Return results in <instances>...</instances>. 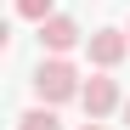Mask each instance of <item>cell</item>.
I'll list each match as a JSON object with an SVG mask.
<instances>
[{
	"instance_id": "3957f363",
	"label": "cell",
	"mask_w": 130,
	"mask_h": 130,
	"mask_svg": "<svg viewBox=\"0 0 130 130\" xmlns=\"http://www.w3.org/2000/svg\"><path fill=\"white\" fill-rule=\"evenodd\" d=\"M85 57H91V68L113 74L119 62L130 57V28H91V34H85Z\"/></svg>"
},
{
	"instance_id": "9c48e42d",
	"label": "cell",
	"mask_w": 130,
	"mask_h": 130,
	"mask_svg": "<svg viewBox=\"0 0 130 130\" xmlns=\"http://www.w3.org/2000/svg\"><path fill=\"white\" fill-rule=\"evenodd\" d=\"M124 28H130V23H124Z\"/></svg>"
},
{
	"instance_id": "6da1fadb",
	"label": "cell",
	"mask_w": 130,
	"mask_h": 130,
	"mask_svg": "<svg viewBox=\"0 0 130 130\" xmlns=\"http://www.w3.org/2000/svg\"><path fill=\"white\" fill-rule=\"evenodd\" d=\"M28 85H34V96H40V102H51V107H62V102H79V91H85V74L74 68L68 57H51V51H45Z\"/></svg>"
},
{
	"instance_id": "ba28073f",
	"label": "cell",
	"mask_w": 130,
	"mask_h": 130,
	"mask_svg": "<svg viewBox=\"0 0 130 130\" xmlns=\"http://www.w3.org/2000/svg\"><path fill=\"white\" fill-rule=\"evenodd\" d=\"M119 113H124V124H130V102H124V107H119Z\"/></svg>"
},
{
	"instance_id": "277c9868",
	"label": "cell",
	"mask_w": 130,
	"mask_h": 130,
	"mask_svg": "<svg viewBox=\"0 0 130 130\" xmlns=\"http://www.w3.org/2000/svg\"><path fill=\"white\" fill-rule=\"evenodd\" d=\"M34 28H40V51H51V57H68L74 45H85V28L74 17H62V11H51L45 23H34Z\"/></svg>"
},
{
	"instance_id": "52a82bcc",
	"label": "cell",
	"mask_w": 130,
	"mask_h": 130,
	"mask_svg": "<svg viewBox=\"0 0 130 130\" xmlns=\"http://www.w3.org/2000/svg\"><path fill=\"white\" fill-rule=\"evenodd\" d=\"M79 130H107V124H102V119H85V124H79Z\"/></svg>"
},
{
	"instance_id": "7a4b0ae2",
	"label": "cell",
	"mask_w": 130,
	"mask_h": 130,
	"mask_svg": "<svg viewBox=\"0 0 130 130\" xmlns=\"http://www.w3.org/2000/svg\"><path fill=\"white\" fill-rule=\"evenodd\" d=\"M79 107H85V119H107V113H119V107H124L119 79L107 74V68H96L91 79H85V91H79Z\"/></svg>"
},
{
	"instance_id": "5b68a950",
	"label": "cell",
	"mask_w": 130,
	"mask_h": 130,
	"mask_svg": "<svg viewBox=\"0 0 130 130\" xmlns=\"http://www.w3.org/2000/svg\"><path fill=\"white\" fill-rule=\"evenodd\" d=\"M17 130H62V119H57L51 102H34V107H23V113H17Z\"/></svg>"
},
{
	"instance_id": "8992f818",
	"label": "cell",
	"mask_w": 130,
	"mask_h": 130,
	"mask_svg": "<svg viewBox=\"0 0 130 130\" xmlns=\"http://www.w3.org/2000/svg\"><path fill=\"white\" fill-rule=\"evenodd\" d=\"M17 6V17H23V23H45V17L57 11V0H11Z\"/></svg>"
}]
</instances>
